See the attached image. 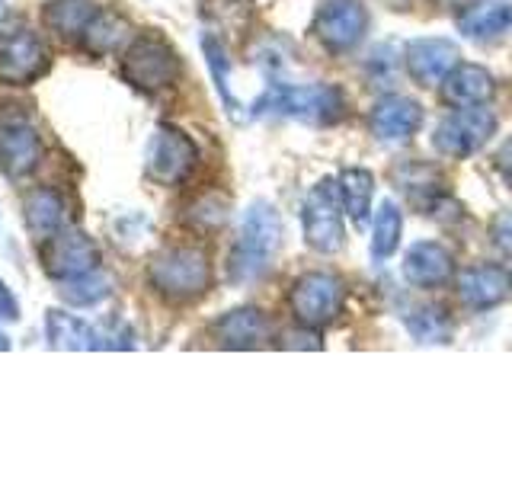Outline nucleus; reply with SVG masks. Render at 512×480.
<instances>
[{
	"label": "nucleus",
	"instance_id": "1",
	"mask_svg": "<svg viewBox=\"0 0 512 480\" xmlns=\"http://www.w3.org/2000/svg\"><path fill=\"white\" fill-rule=\"evenodd\" d=\"M282 237V221L279 212L269 202H253L250 212L244 215V224H240V237L231 253V282H253L260 279L269 269L272 253L279 247Z\"/></svg>",
	"mask_w": 512,
	"mask_h": 480
},
{
	"label": "nucleus",
	"instance_id": "2",
	"mask_svg": "<svg viewBox=\"0 0 512 480\" xmlns=\"http://www.w3.org/2000/svg\"><path fill=\"white\" fill-rule=\"evenodd\" d=\"M253 112H279L288 119H301L308 125H336L346 116V93L333 84H314V87H272L260 96Z\"/></svg>",
	"mask_w": 512,
	"mask_h": 480
},
{
	"label": "nucleus",
	"instance_id": "3",
	"mask_svg": "<svg viewBox=\"0 0 512 480\" xmlns=\"http://www.w3.org/2000/svg\"><path fill=\"white\" fill-rule=\"evenodd\" d=\"M151 282L173 301L199 298L212 285V263L196 247H173L151 263Z\"/></svg>",
	"mask_w": 512,
	"mask_h": 480
},
{
	"label": "nucleus",
	"instance_id": "4",
	"mask_svg": "<svg viewBox=\"0 0 512 480\" xmlns=\"http://www.w3.org/2000/svg\"><path fill=\"white\" fill-rule=\"evenodd\" d=\"M496 135V116L484 106H458L448 119L439 122L432 144L442 157L468 160Z\"/></svg>",
	"mask_w": 512,
	"mask_h": 480
},
{
	"label": "nucleus",
	"instance_id": "5",
	"mask_svg": "<svg viewBox=\"0 0 512 480\" xmlns=\"http://www.w3.org/2000/svg\"><path fill=\"white\" fill-rule=\"evenodd\" d=\"M292 314L301 327L320 330L336 320V314L343 311V282L333 272H308L292 285Z\"/></svg>",
	"mask_w": 512,
	"mask_h": 480
},
{
	"label": "nucleus",
	"instance_id": "6",
	"mask_svg": "<svg viewBox=\"0 0 512 480\" xmlns=\"http://www.w3.org/2000/svg\"><path fill=\"white\" fill-rule=\"evenodd\" d=\"M304 240L317 253H336L343 247L346 231H343V212H340V189L333 180H320L308 199H304Z\"/></svg>",
	"mask_w": 512,
	"mask_h": 480
},
{
	"label": "nucleus",
	"instance_id": "7",
	"mask_svg": "<svg viewBox=\"0 0 512 480\" xmlns=\"http://www.w3.org/2000/svg\"><path fill=\"white\" fill-rule=\"evenodd\" d=\"M368 32V10L359 0H327L314 16V36L333 55L352 52Z\"/></svg>",
	"mask_w": 512,
	"mask_h": 480
},
{
	"label": "nucleus",
	"instance_id": "8",
	"mask_svg": "<svg viewBox=\"0 0 512 480\" xmlns=\"http://www.w3.org/2000/svg\"><path fill=\"white\" fill-rule=\"evenodd\" d=\"M125 77L141 90H160L170 87L180 77V58L170 52V45L160 39H135L125 55Z\"/></svg>",
	"mask_w": 512,
	"mask_h": 480
},
{
	"label": "nucleus",
	"instance_id": "9",
	"mask_svg": "<svg viewBox=\"0 0 512 480\" xmlns=\"http://www.w3.org/2000/svg\"><path fill=\"white\" fill-rule=\"evenodd\" d=\"M196 160H199L196 144H192L183 132H176V128H160L151 141V151H148V173L157 183L176 186L192 173Z\"/></svg>",
	"mask_w": 512,
	"mask_h": 480
},
{
	"label": "nucleus",
	"instance_id": "10",
	"mask_svg": "<svg viewBox=\"0 0 512 480\" xmlns=\"http://www.w3.org/2000/svg\"><path fill=\"white\" fill-rule=\"evenodd\" d=\"M404 64L413 84L439 87L458 64V45L452 39H413L404 52Z\"/></svg>",
	"mask_w": 512,
	"mask_h": 480
},
{
	"label": "nucleus",
	"instance_id": "11",
	"mask_svg": "<svg viewBox=\"0 0 512 480\" xmlns=\"http://www.w3.org/2000/svg\"><path fill=\"white\" fill-rule=\"evenodd\" d=\"M48 68V52L29 29L0 39V77L7 84H29Z\"/></svg>",
	"mask_w": 512,
	"mask_h": 480
},
{
	"label": "nucleus",
	"instance_id": "12",
	"mask_svg": "<svg viewBox=\"0 0 512 480\" xmlns=\"http://www.w3.org/2000/svg\"><path fill=\"white\" fill-rule=\"evenodd\" d=\"M423 125V106L410 96L391 93L372 109V132L381 141H410Z\"/></svg>",
	"mask_w": 512,
	"mask_h": 480
},
{
	"label": "nucleus",
	"instance_id": "13",
	"mask_svg": "<svg viewBox=\"0 0 512 480\" xmlns=\"http://www.w3.org/2000/svg\"><path fill=\"white\" fill-rule=\"evenodd\" d=\"M455 260L436 240H420L404 256V276L416 288H442L452 282Z\"/></svg>",
	"mask_w": 512,
	"mask_h": 480
},
{
	"label": "nucleus",
	"instance_id": "14",
	"mask_svg": "<svg viewBox=\"0 0 512 480\" xmlns=\"http://www.w3.org/2000/svg\"><path fill=\"white\" fill-rule=\"evenodd\" d=\"M512 292L509 272L500 266H471L458 276V298L471 311H490Z\"/></svg>",
	"mask_w": 512,
	"mask_h": 480
},
{
	"label": "nucleus",
	"instance_id": "15",
	"mask_svg": "<svg viewBox=\"0 0 512 480\" xmlns=\"http://www.w3.org/2000/svg\"><path fill=\"white\" fill-rule=\"evenodd\" d=\"M439 87L442 100L452 106H487L496 96V80L480 64H455Z\"/></svg>",
	"mask_w": 512,
	"mask_h": 480
},
{
	"label": "nucleus",
	"instance_id": "16",
	"mask_svg": "<svg viewBox=\"0 0 512 480\" xmlns=\"http://www.w3.org/2000/svg\"><path fill=\"white\" fill-rule=\"evenodd\" d=\"M48 269L61 279L87 276L100 263V253L84 234H52V250L45 253Z\"/></svg>",
	"mask_w": 512,
	"mask_h": 480
},
{
	"label": "nucleus",
	"instance_id": "17",
	"mask_svg": "<svg viewBox=\"0 0 512 480\" xmlns=\"http://www.w3.org/2000/svg\"><path fill=\"white\" fill-rule=\"evenodd\" d=\"M39 160V138L29 125L0 128V170L10 176H23Z\"/></svg>",
	"mask_w": 512,
	"mask_h": 480
},
{
	"label": "nucleus",
	"instance_id": "18",
	"mask_svg": "<svg viewBox=\"0 0 512 480\" xmlns=\"http://www.w3.org/2000/svg\"><path fill=\"white\" fill-rule=\"evenodd\" d=\"M212 330H215L221 346L253 349V346H260L266 340V317L256 308H237L231 314H224Z\"/></svg>",
	"mask_w": 512,
	"mask_h": 480
},
{
	"label": "nucleus",
	"instance_id": "19",
	"mask_svg": "<svg viewBox=\"0 0 512 480\" xmlns=\"http://www.w3.org/2000/svg\"><path fill=\"white\" fill-rule=\"evenodd\" d=\"M397 176V189H404V196L413 208L420 212H432L436 202L442 199V176L439 170H432L426 164H407L394 170Z\"/></svg>",
	"mask_w": 512,
	"mask_h": 480
},
{
	"label": "nucleus",
	"instance_id": "20",
	"mask_svg": "<svg viewBox=\"0 0 512 480\" xmlns=\"http://www.w3.org/2000/svg\"><path fill=\"white\" fill-rule=\"evenodd\" d=\"M512 23V7L506 0H484V4H474L461 13L458 29L468 39H493Z\"/></svg>",
	"mask_w": 512,
	"mask_h": 480
},
{
	"label": "nucleus",
	"instance_id": "21",
	"mask_svg": "<svg viewBox=\"0 0 512 480\" xmlns=\"http://www.w3.org/2000/svg\"><path fill=\"white\" fill-rule=\"evenodd\" d=\"M336 189H340V199L349 218L356 224H365L368 212H372V199H375V173L365 167H346L340 173Z\"/></svg>",
	"mask_w": 512,
	"mask_h": 480
},
{
	"label": "nucleus",
	"instance_id": "22",
	"mask_svg": "<svg viewBox=\"0 0 512 480\" xmlns=\"http://www.w3.org/2000/svg\"><path fill=\"white\" fill-rule=\"evenodd\" d=\"M400 234H404V215L397 212L394 202H384L375 215V228H372V256L378 263L391 260L400 247Z\"/></svg>",
	"mask_w": 512,
	"mask_h": 480
},
{
	"label": "nucleus",
	"instance_id": "23",
	"mask_svg": "<svg viewBox=\"0 0 512 480\" xmlns=\"http://www.w3.org/2000/svg\"><path fill=\"white\" fill-rule=\"evenodd\" d=\"M96 16L90 0H52L45 10V20L48 26H55L64 36H84V29L90 26V20Z\"/></svg>",
	"mask_w": 512,
	"mask_h": 480
},
{
	"label": "nucleus",
	"instance_id": "24",
	"mask_svg": "<svg viewBox=\"0 0 512 480\" xmlns=\"http://www.w3.org/2000/svg\"><path fill=\"white\" fill-rule=\"evenodd\" d=\"M407 330L416 343H448L452 340V317L436 304H429V308H416L407 317Z\"/></svg>",
	"mask_w": 512,
	"mask_h": 480
},
{
	"label": "nucleus",
	"instance_id": "25",
	"mask_svg": "<svg viewBox=\"0 0 512 480\" xmlns=\"http://www.w3.org/2000/svg\"><path fill=\"white\" fill-rule=\"evenodd\" d=\"M29 224L36 228L42 237H52L61 231V224H64V208H61V199H58V192L55 189H39V192H32V199H29Z\"/></svg>",
	"mask_w": 512,
	"mask_h": 480
},
{
	"label": "nucleus",
	"instance_id": "26",
	"mask_svg": "<svg viewBox=\"0 0 512 480\" xmlns=\"http://www.w3.org/2000/svg\"><path fill=\"white\" fill-rule=\"evenodd\" d=\"M125 32L128 26L119 20V16H112V13H96L90 26L84 29V39L90 45V52L96 55H103V52H112L122 39H125Z\"/></svg>",
	"mask_w": 512,
	"mask_h": 480
},
{
	"label": "nucleus",
	"instance_id": "27",
	"mask_svg": "<svg viewBox=\"0 0 512 480\" xmlns=\"http://www.w3.org/2000/svg\"><path fill=\"white\" fill-rule=\"evenodd\" d=\"M48 333H52V343L64 349H84L90 346V330L80 324L74 314H52L48 317Z\"/></svg>",
	"mask_w": 512,
	"mask_h": 480
},
{
	"label": "nucleus",
	"instance_id": "28",
	"mask_svg": "<svg viewBox=\"0 0 512 480\" xmlns=\"http://www.w3.org/2000/svg\"><path fill=\"white\" fill-rule=\"evenodd\" d=\"M202 45H205V55H208V68H212V74H215L218 93L224 96V103H228V106H231V112H234V109H237V103L231 100V90H228V58H224L221 45H218L215 39H205Z\"/></svg>",
	"mask_w": 512,
	"mask_h": 480
},
{
	"label": "nucleus",
	"instance_id": "29",
	"mask_svg": "<svg viewBox=\"0 0 512 480\" xmlns=\"http://www.w3.org/2000/svg\"><path fill=\"white\" fill-rule=\"evenodd\" d=\"M224 218H228V205L212 196L192 208V221H202V228H218V224H224Z\"/></svg>",
	"mask_w": 512,
	"mask_h": 480
},
{
	"label": "nucleus",
	"instance_id": "30",
	"mask_svg": "<svg viewBox=\"0 0 512 480\" xmlns=\"http://www.w3.org/2000/svg\"><path fill=\"white\" fill-rule=\"evenodd\" d=\"M490 240H493V247L500 250V253L512 256V208H509V212H500V215L493 218V224H490Z\"/></svg>",
	"mask_w": 512,
	"mask_h": 480
},
{
	"label": "nucleus",
	"instance_id": "31",
	"mask_svg": "<svg viewBox=\"0 0 512 480\" xmlns=\"http://www.w3.org/2000/svg\"><path fill=\"white\" fill-rule=\"evenodd\" d=\"M496 173H500L503 183L512 189V138H506L503 148L496 151Z\"/></svg>",
	"mask_w": 512,
	"mask_h": 480
},
{
	"label": "nucleus",
	"instance_id": "32",
	"mask_svg": "<svg viewBox=\"0 0 512 480\" xmlns=\"http://www.w3.org/2000/svg\"><path fill=\"white\" fill-rule=\"evenodd\" d=\"M0 317H16V304L13 298L7 295V288L0 285Z\"/></svg>",
	"mask_w": 512,
	"mask_h": 480
},
{
	"label": "nucleus",
	"instance_id": "33",
	"mask_svg": "<svg viewBox=\"0 0 512 480\" xmlns=\"http://www.w3.org/2000/svg\"><path fill=\"white\" fill-rule=\"evenodd\" d=\"M436 4H442V7H461V4H468V0H436Z\"/></svg>",
	"mask_w": 512,
	"mask_h": 480
}]
</instances>
